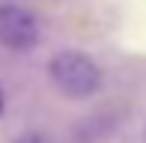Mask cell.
<instances>
[{
    "mask_svg": "<svg viewBox=\"0 0 146 143\" xmlns=\"http://www.w3.org/2000/svg\"><path fill=\"white\" fill-rule=\"evenodd\" d=\"M48 75L54 81V87L69 99H90L102 87L98 66L81 51H60L57 57H51Z\"/></svg>",
    "mask_w": 146,
    "mask_h": 143,
    "instance_id": "obj_1",
    "label": "cell"
},
{
    "mask_svg": "<svg viewBox=\"0 0 146 143\" xmlns=\"http://www.w3.org/2000/svg\"><path fill=\"white\" fill-rule=\"evenodd\" d=\"M39 42V24L21 6H0V45L12 51H27Z\"/></svg>",
    "mask_w": 146,
    "mask_h": 143,
    "instance_id": "obj_2",
    "label": "cell"
},
{
    "mask_svg": "<svg viewBox=\"0 0 146 143\" xmlns=\"http://www.w3.org/2000/svg\"><path fill=\"white\" fill-rule=\"evenodd\" d=\"M3 105H6V101H3V89H0V113H3Z\"/></svg>",
    "mask_w": 146,
    "mask_h": 143,
    "instance_id": "obj_4",
    "label": "cell"
},
{
    "mask_svg": "<svg viewBox=\"0 0 146 143\" xmlns=\"http://www.w3.org/2000/svg\"><path fill=\"white\" fill-rule=\"evenodd\" d=\"M15 143H51V140L45 137V134H36V131H27V134H21V137H18Z\"/></svg>",
    "mask_w": 146,
    "mask_h": 143,
    "instance_id": "obj_3",
    "label": "cell"
}]
</instances>
